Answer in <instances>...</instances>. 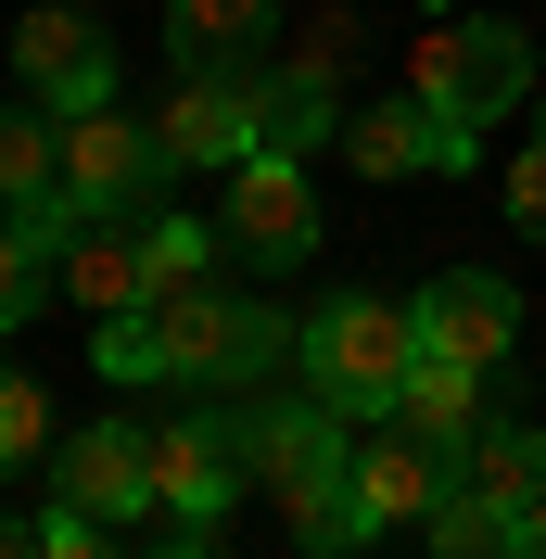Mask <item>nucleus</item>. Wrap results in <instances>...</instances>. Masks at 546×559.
<instances>
[{"instance_id": "f257e3e1", "label": "nucleus", "mask_w": 546, "mask_h": 559, "mask_svg": "<svg viewBox=\"0 0 546 559\" xmlns=\"http://www.w3.org/2000/svg\"><path fill=\"white\" fill-rule=\"evenodd\" d=\"M293 356H306V382L369 432V419H394V394H407V369H419V306H394V293H331Z\"/></svg>"}, {"instance_id": "f03ea898", "label": "nucleus", "mask_w": 546, "mask_h": 559, "mask_svg": "<svg viewBox=\"0 0 546 559\" xmlns=\"http://www.w3.org/2000/svg\"><path fill=\"white\" fill-rule=\"evenodd\" d=\"M153 331H166V369H178V382L229 394V407H241V394H268V369L306 344L280 306H254V293H229V280H191V293H166V306H153Z\"/></svg>"}, {"instance_id": "7ed1b4c3", "label": "nucleus", "mask_w": 546, "mask_h": 559, "mask_svg": "<svg viewBox=\"0 0 546 559\" xmlns=\"http://www.w3.org/2000/svg\"><path fill=\"white\" fill-rule=\"evenodd\" d=\"M419 103L458 115V128L521 115L534 103V38L521 26H471V13H432V26H419Z\"/></svg>"}, {"instance_id": "20e7f679", "label": "nucleus", "mask_w": 546, "mask_h": 559, "mask_svg": "<svg viewBox=\"0 0 546 559\" xmlns=\"http://www.w3.org/2000/svg\"><path fill=\"white\" fill-rule=\"evenodd\" d=\"M166 178H178V153H166L153 115H115V103L64 115V191H76L90 216H153V204H166Z\"/></svg>"}, {"instance_id": "39448f33", "label": "nucleus", "mask_w": 546, "mask_h": 559, "mask_svg": "<svg viewBox=\"0 0 546 559\" xmlns=\"http://www.w3.org/2000/svg\"><path fill=\"white\" fill-rule=\"evenodd\" d=\"M241 484H254V457H241V407H229V394L153 432V522H191V534H216Z\"/></svg>"}, {"instance_id": "423d86ee", "label": "nucleus", "mask_w": 546, "mask_h": 559, "mask_svg": "<svg viewBox=\"0 0 546 559\" xmlns=\"http://www.w3.org/2000/svg\"><path fill=\"white\" fill-rule=\"evenodd\" d=\"M51 509H90V522L140 534V522H153V432H140V419L64 432V445H51Z\"/></svg>"}, {"instance_id": "0eeeda50", "label": "nucleus", "mask_w": 546, "mask_h": 559, "mask_svg": "<svg viewBox=\"0 0 546 559\" xmlns=\"http://www.w3.org/2000/svg\"><path fill=\"white\" fill-rule=\"evenodd\" d=\"M356 496H369L381 534H419L444 496H458V445H432L407 419H369V432H356Z\"/></svg>"}, {"instance_id": "6e6552de", "label": "nucleus", "mask_w": 546, "mask_h": 559, "mask_svg": "<svg viewBox=\"0 0 546 559\" xmlns=\"http://www.w3.org/2000/svg\"><path fill=\"white\" fill-rule=\"evenodd\" d=\"M13 76H26V103L90 115V103H115V38L76 13V0H51L38 26H13Z\"/></svg>"}, {"instance_id": "1a4fd4ad", "label": "nucleus", "mask_w": 546, "mask_h": 559, "mask_svg": "<svg viewBox=\"0 0 546 559\" xmlns=\"http://www.w3.org/2000/svg\"><path fill=\"white\" fill-rule=\"evenodd\" d=\"M254 267H293V254L318 242V191H306V166L293 153H241L229 166V216H216Z\"/></svg>"}, {"instance_id": "9d476101", "label": "nucleus", "mask_w": 546, "mask_h": 559, "mask_svg": "<svg viewBox=\"0 0 546 559\" xmlns=\"http://www.w3.org/2000/svg\"><path fill=\"white\" fill-rule=\"evenodd\" d=\"M153 128H166L178 166H241V153H254V64H191L166 103H153Z\"/></svg>"}, {"instance_id": "9b49d317", "label": "nucleus", "mask_w": 546, "mask_h": 559, "mask_svg": "<svg viewBox=\"0 0 546 559\" xmlns=\"http://www.w3.org/2000/svg\"><path fill=\"white\" fill-rule=\"evenodd\" d=\"M407 306H419V356H471V369H496L509 331H521V293L496 267H444V280H419Z\"/></svg>"}, {"instance_id": "f8f14e48", "label": "nucleus", "mask_w": 546, "mask_h": 559, "mask_svg": "<svg viewBox=\"0 0 546 559\" xmlns=\"http://www.w3.org/2000/svg\"><path fill=\"white\" fill-rule=\"evenodd\" d=\"M280 522H293V559H356V547H381L369 496H356V445H343L331 471H306V484H280Z\"/></svg>"}, {"instance_id": "ddd939ff", "label": "nucleus", "mask_w": 546, "mask_h": 559, "mask_svg": "<svg viewBox=\"0 0 546 559\" xmlns=\"http://www.w3.org/2000/svg\"><path fill=\"white\" fill-rule=\"evenodd\" d=\"M254 153H343V90L331 76H293V64H254Z\"/></svg>"}, {"instance_id": "4468645a", "label": "nucleus", "mask_w": 546, "mask_h": 559, "mask_svg": "<svg viewBox=\"0 0 546 559\" xmlns=\"http://www.w3.org/2000/svg\"><path fill=\"white\" fill-rule=\"evenodd\" d=\"M51 293H76L90 318L153 306V293H140V216H76V242H64V267H51Z\"/></svg>"}, {"instance_id": "2eb2a0df", "label": "nucleus", "mask_w": 546, "mask_h": 559, "mask_svg": "<svg viewBox=\"0 0 546 559\" xmlns=\"http://www.w3.org/2000/svg\"><path fill=\"white\" fill-rule=\"evenodd\" d=\"M394 419L432 432V445H471L483 419H496V369H471V356H419L407 394H394Z\"/></svg>"}, {"instance_id": "dca6fc26", "label": "nucleus", "mask_w": 546, "mask_h": 559, "mask_svg": "<svg viewBox=\"0 0 546 559\" xmlns=\"http://www.w3.org/2000/svg\"><path fill=\"white\" fill-rule=\"evenodd\" d=\"M458 484H471L483 509H509V522H521V509L546 496V432H521V419H483L471 445H458Z\"/></svg>"}, {"instance_id": "f3484780", "label": "nucleus", "mask_w": 546, "mask_h": 559, "mask_svg": "<svg viewBox=\"0 0 546 559\" xmlns=\"http://www.w3.org/2000/svg\"><path fill=\"white\" fill-rule=\"evenodd\" d=\"M343 166L356 178H432V103H356L343 115Z\"/></svg>"}, {"instance_id": "a211bd4d", "label": "nucleus", "mask_w": 546, "mask_h": 559, "mask_svg": "<svg viewBox=\"0 0 546 559\" xmlns=\"http://www.w3.org/2000/svg\"><path fill=\"white\" fill-rule=\"evenodd\" d=\"M216 242H229L216 216H178V204H153V216H140V293L166 306V293H191V280H216Z\"/></svg>"}, {"instance_id": "6ab92c4d", "label": "nucleus", "mask_w": 546, "mask_h": 559, "mask_svg": "<svg viewBox=\"0 0 546 559\" xmlns=\"http://www.w3.org/2000/svg\"><path fill=\"white\" fill-rule=\"evenodd\" d=\"M178 64H254L268 51V0H166Z\"/></svg>"}, {"instance_id": "aec40b11", "label": "nucleus", "mask_w": 546, "mask_h": 559, "mask_svg": "<svg viewBox=\"0 0 546 559\" xmlns=\"http://www.w3.org/2000/svg\"><path fill=\"white\" fill-rule=\"evenodd\" d=\"M64 191V115L51 103H0V204Z\"/></svg>"}, {"instance_id": "412c9836", "label": "nucleus", "mask_w": 546, "mask_h": 559, "mask_svg": "<svg viewBox=\"0 0 546 559\" xmlns=\"http://www.w3.org/2000/svg\"><path fill=\"white\" fill-rule=\"evenodd\" d=\"M419 534H432V559H521V522H509V509H483L471 484L444 496V509H432Z\"/></svg>"}, {"instance_id": "4be33fe9", "label": "nucleus", "mask_w": 546, "mask_h": 559, "mask_svg": "<svg viewBox=\"0 0 546 559\" xmlns=\"http://www.w3.org/2000/svg\"><path fill=\"white\" fill-rule=\"evenodd\" d=\"M64 445V419H51V382L38 369H0V471H26V457Z\"/></svg>"}, {"instance_id": "5701e85b", "label": "nucleus", "mask_w": 546, "mask_h": 559, "mask_svg": "<svg viewBox=\"0 0 546 559\" xmlns=\"http://www.w3.org/2000/svg\"><path fill=\"white\" fill-rule=\"evenodd\" d=\"M90 356H103V382H178V369H166V331H153V306L103 318V331H90Z\"/></svg>"}, {"instance_id": "b1692460", "label": "nucleus", "mask_w": 546, "mask_h": 559, "mask_svg": "<svg viewBox=\"0 0 546 559\" xmlns=\"http://www.w3.org/2000/svg\"><path fill=\"white\" fill-rule=\"evenodd\" d=\"M343 64H356V13H306L293 26V76H331L343 90Z\"/></svg>"}, {"instance_id": "393cba45", "label": "nucleus", "mask_w": 546, "mask_h": 559, "mask_svg": "<svg viewBox=\"0 0 546 559\" xmlns=\"http://www.w3.org/2000/svg\"><path fill=\"white\" fill-rule=\"evenodd\" d=\"M51 293V254H26L13 229H0V331H26V306Z\"/></svg>"}, {"instance_id": "a878e982", "label": "nucleus", "mask_w": 546, "mask_h": 559, "mask_svg": "<svg viewBox=\"0 0 546 559\" xmlns=\"http://www.w3.org/2000/svg\"><path fill=\"white\" fill-rule=\"evenodd\" d=\"M38 559H115V522H90V509H51V522H38Z\"/></svg>"}, {"instance_id": "bb28decb", "label": "nucleus", "mask_w": 546, "mask_h": 559, "mask_svg": "<svg viewBox=\"0 0 546 559\" xmlns=\"http://www.w3.org/2000/svg\"><path fill=\"white\" fill-rule=\"evenodd\" d=\"M509 216H521V229H534V242H546V140H534V153H521V166H509Z\"/></svg>"}, {"instance_id": "cd10ccee", "label": "nucleus", "mask_w": 546, "mask_h": 559, "mask_svg": "<svg viewBox=\"0 0 546 559\" xmlns=\"http://www.w3.org/2000/svg\"><path fill=\"white\" fill-rule=\"evenodd\" d=\"M140 559H229V547H216V534H191V522H166V534H153Z\"/></svg>"}, {"instance_id": "c85d7f7f", "label": "nucleus", "mask_w": 546, "mask_h": 559, "mask_svg": "<svg viewBox=\"0 0 546 559\" xmlns=\"http://www.w3.org/2000/svg\"><path fill=\"white\" fill-rule=\"evenodd\" d=\"M0 559H38V522H13V509H0Z\"/></svg>"}, {"instance_id": "c756f323", "label": "nucleus", "mask_w": 546, "mask_h": 559, "mask_svg": "<svg viewBox=\"0 0 546 559\" xmlns=\"http://www.w3.org/2000/svg\"><path fill=\"white\" fill-rule=\"evenodd\" d=\"M521 559H546V496H534V509H521Z\"/></svg>"}, {"instance_id": "7c9ffc66", "label": "nucleus", "mask_w": 546, "mask_h": 559, "mask_svg": "<svg viewBox=\"0 0 546 559\" xmlns=\"http://www.w3.org/2000/svg\"><path fill=\"white\" fill-rule=\"evenodd\" d=\"M432 13H458V0H432Z\"/></svg>"}]
</instances>
